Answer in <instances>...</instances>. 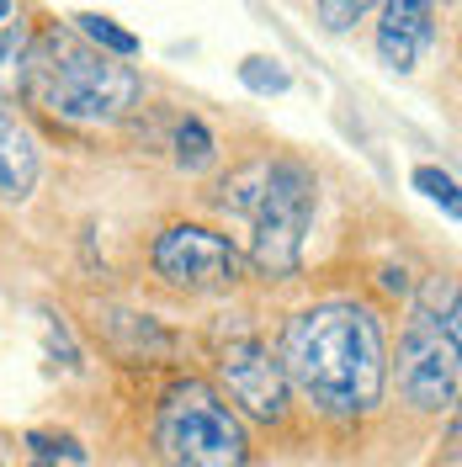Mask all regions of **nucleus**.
I'll list each match as a JSON object with an SVG mask.
<instances>
[{
	"mask_svg": "<svg viewBox=\"0 0 462 467\" xmlns=\"http://www.w3.org/2000/svg\"><path fill=\"white\" fill-rule=\"evenodd\" d=\"M288 388H298L319 414L356 420L383 404L388 388V346L383 324L362 303H319L288 319L282 350H277Z\"/></svg>",
	"mask_w": 462,
	"mask_h": 467,
	"instance_id": "f257e3e1",
	"label": "nucleus"
},
{
	"mask_svg": "<svg viewBox=\"0 0 462 467\" xmlns=\"http://www.w3.org/2000/svg\"><path fill=\"white\" fill-rule=\"evenodd\" d=\"M139 75L80 32L43 27L22 54V96L64 122H117L139 101Z\"/></svg>",
	"mask_w": 462,
	"mask_h": 467,
	"instance_id": "f03ea898",
	"label": "nucleus"
},
{
	"mask_svg": "<svg viewBox=\"0 0 462 467\" xmlns=\"http://www.w3.org/2000/svg\"><path fill=\"white\" fill-rule=\"evenodd\" d=\"M462 308L452 282H431L425 303L415 308L404 340H399V393L425 414L457 404V382H462Z\"/></svg>",
	"mask_w": 462,
	"mask_h": 467,
	"instance_id": "7ed1b4c3",
	"label": "nucleus"
},
{
	"mask_svg": "<svg viewBox=\"0 0 462 467\" xmlns=\"http://www.w3.org/2000/svg\"><path fill=\"white\" fill-rule=\"evenodd\" d=\"M154 441H160V457L171 467H245L250 462L245 420L203 378L175 382L160 399Z\"/></svg>",
	"mask_w": 462,
	"mask_h": 467,
	"instance_id": "20e7f679",
	"label": "nucleus"
},
{
	"mask_svg": "<svg viewBox=\"0 0 462 467\" xmlns=\"http://www.w3.org/2000/svg\"><path fill=\"white\" fill-rule=\"evenodd\" d=\"M314 207H319V181L303 160L282 154V160L260 165V186H256V202H250V223H256L250 261L266 276H292L298 271Z\"/></svg>",
	"mask_w": 462,
	"mask_h": 467,
	"instance_id": "39448f33",
	"label": "nucleus"
},
{
	"mask_svg": "<svg viewBox=\"0 0 462 467\" xmlns=\"http://www.w3.org/2000/svg\"><path fill=\"white\" fill-rule=\"evenodd\" d=\"M149 261L154 271L181 292H218V287H234L239 282V250H234L224 234L203 229V223H175L154 239V250H149Z\"/></svg>",
	"mask_w": 462,
	"mask_h": 467,
	"instance_id": "423d86ee",
	"label": "nucleus"
},
{
	"mask_svg": "<svg viewBox=\"0 0 462 467\" xmlns=\"http://www.w3.org/2000/svg\"><path fill=\"white\" fill-rule=\"evenodd\" d=\"M218 367H224V382H229V399L245 404V414H256V420H282L288 414V372L271 356V346L234 340Z\"/></svg>",
	"mask_w": 462,
	"mask_h": 467,
	"instance_id": "0eeeda50",
	"label": "nucleus"
},
{
	"mask_svg": "<svg viewBox=\"0 0 462 467\" xmlns=\"http://www.w3.org/2000/svg\"><path fill=\"white\" fill-rule=\"evenodd\" d=\"M383 22H377V58L388 69H415L420 54L436 43V0H377Z\"/></svg>",
	"mask_w": 462,
	"mask_h": 467,
	"instance_id": "6e6552de",
	"label": "nucleus"
},
{
	"mask_svg": "<svg viewBox=\"0 0 462 467\" xmlns=\"http://www.w3.org/2000/svg\"><path fill=\"white\" fill-rule=\"evenodd\" d=\"M37 181V144H32L27 122L16 117V107L0 96V197L22 202Z\"/></svg>",
	"mask_w": 462,
	"mask_h": 467,
	"instance_id": "1a4fd4ad",
	"label": "nucleus"
},
{
	"mask_svg": "<svg viewBox=\"0 0 462 467\" xmlns=\"http://www.w3.org/2000/svg\"><path fill=\"white\" fill-rule=\"evenodd\" d=\"M75 32L86 37L90 48H101V54H112V58H133V54H139V37H133L128 27H117L112 16L80 11V16H75Z\"/></svg>",
	"mask_w": 462,
	"mask_h": 467,
	"instance_id": "9d476101",
	"label": "nucleus"
},
{
	"mask_svg": "<svg viewBox=\"0 0 462 467\" xmlns=\"http://www.w3.org/2000/svg\"><path fill=\"white\" fill-rule=\"evenodd\" d=\"M218 160V144H213V133H207L203 117H186L181 128H175V165L181 171H207Z\"/></svg>",
	"mask_w": 462,
	"mask_h": 467,
	"instance_id": "9b49d317",
	"label": "nucleus"
},
{
	"mask_svg": "<svg viewBox=\"0 0 462 467\" xmlns=\"http://www.w3.org/2000/svg\"><path fill=\"white\" fill-rule=\"evenodd\" d=\"M239 80H245V90H256V96H282L292 86L288 64L282 58H266V54L239 58Z\"/></svg>",
	"mask_w": 462,
	"mask_h": 467,
	"instance_id": "f8f14e48",
	"label": "nucleus"
},
{
	"mask_svg": "<svg viewBox=\"0 0 462 467\" xmlns=\"http://www.w3.org/2000/svg\"><path fill=\"white\" fill-rule=\"evenodd\" d=\"M415 192H425L431 202H441V207H446V218H457V213H462L457 181H452L446 171H436V165H420V171H415Z\"/></svg>",
	"mask_w": 462,
	"mask_h": 467,
	"instance_id": "ddd939ff",
	"label": "nucleus"
},
{
	"mask_svg": "<svg viewBox=\"0 0 462 467\" xmlns=\"http://www.w3.org/2000/svg\"><path fill=\"white\" fill-rule=\"evenodd\" d=\"M377 0H314V11H319V22L330 32H351L367 11H373Z\"/></svg>",
	"mask_w": 462,
	"mask_h": 467,
	"instance_id": "4468645a",
	"label": "nucleus"
},
{
	"mask_svg": "<svg viewBox=\"0 0 462 467\" xmlns=\"http://www.w3.org/2000/svg\"><path fill=\"white\" fill-rule=\"evenodd\" d=\"M16 48H22V32H5V37H0V64L16 54Z\"/></svg>",
	"mask_w": 462,
	"mask_h": 467,
	"instance_id": "2eb2a0df",
	"label": "nucleus"
},
{
	"mask_svg": "<svg viewBox=\"0 0 462 467\" xmlns=\"http://www.w3.org/2000/svg\"><path fill=\"white\" fill-rule=\"evenodd\" d=\"M5 16H11V0H0V22H5Z\"/></svg>",
	"mask_w": 462,
	"mask_h": 467,
	"instance_id": "dca6fc26",
	"label": "nucleus"
}]
</instances>
